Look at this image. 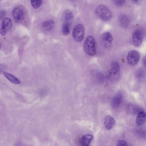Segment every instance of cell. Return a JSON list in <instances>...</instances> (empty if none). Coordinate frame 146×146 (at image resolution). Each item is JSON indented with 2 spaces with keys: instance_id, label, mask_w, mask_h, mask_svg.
<instances>
[{
  "instance_id": "6",
  "label": "cell",
  "mask_w": 146,
  "mask_h": 146,
  "mask_svg": "<svg viewBox=\"0 0 146 146\" xmlns=\"http://www.w3.org/2000/svg\"><path fill=\"white\" fill-rule=\"evenodd\" d=\"M127 60L129 64L131 66H135L136 65L139 61V54L136 50H131L128 54Z\"/></svg>"
},
{
  "instance_id": "13",
  "label": "cell",
  "mask_w": 146,
  "mask_h": 146,
  "mask_svg": "<svg viewBox=\"0 0 146 146\" xmlns=\"http://www.w3.org/2000/svg\"><path fill=\"white\" fill-rule=\"evenodd\" d=\"M3 74L9 81L15 84H20L21 82L19 78L10 73L3 72Z\"/></svg>"
},
{
  "instance_id": "12",
  "label": "cell",
  "mask_w": 146,
  "mask_h": 146,
  "mask_svg": "<svg viewBox=\"0 0 146 146\" xmlns=\"http://www.w3.org/2000/svg\"><path fill=\"white\" fill-rule=\"evenodd\" d=\"M146 120V113L145 111H141L138 114L136 119V124L137 126H140L143 125Z\"/></svg>"
},
{
  "instance_id": "18",
  "label": "cell",
  "mask_w": 146,
  "mask_h": 146,
  "mask_svg": "<svg viewBox=\"0 0 146 146\" xmlns=\"http://www.w3.org/2000/svg\"><path fill=\"white\" fill-rule=\"evenodd\" d=\"M102 38L105 42L109 44H111V42L113 40V37L112 35L110 33L108 32L105 33L103 34L102 35Z\"/></svg>"
},
{
  "instance_id": "9",
  "label": "cell",
  "mask_w": 146,
  "mask_h": 146,
  "mask_svg": "<svg viewBox=\"0 0 146 146\" xmlns=\"http://www.w3.org/2000/svg\"><path fill=\"white\" fill-rule=\"evenodd\" d=\"M93 139V136L91 134L83 135L79 141L80 146H89Z\"/></svg>"
},
{
  "instance_id": "11",
  "label": "cell",
  "mask_w": 146,
  "mask_h": 146,
  "mask_svg": "<svg viewBox=\"0 0 146 146\" xmlns=\"http://www.w3.org/2000/svg\"><path fill=\"white\" fill-rule=\"evenodd\" d=\"M122 96L121 94H118L114 97L111 100V106L114 109L118 108L122 102Z\"/></svg>"
},
{
  "instance_id": "22",
  "label": "cell",
  "mask_w": 146,
  "mask_h": 146,
  "mask_svg": "<svg viewBox=\"0 0 146 146\" xmlns=\"http://www.w3.org/2000/svg\"><path fill=\"white\" fill-rule=\"evenodd\" d=\"M114 3L117 6H121L124 4L127 0H112Z\"/></svg>"
},
{
  "instance_id": "17",
  "label": "cell",
  "mask_w": 146,
  "mask_h": 146,
  "mask_svg": "<svg viewBox=\"0 0 146 146\" xmlns=\"http://www.w3.org/2000/svg\"><path fill=\"white\" fill-rule=\"evenodd\" d=\"M136 78L140 81H142L145 80L146 77V72L145 70L143 69H139L136 72Z\"/></svg>"
},
{
  "instance_id": "2",
  "label": "cell",
  "mask_w": 146,
  "mask_h": 146,
  "mask_svg": "<svg viewBox=\"0 0 146 146\" xmlns=\"http://www.w3.org/2000/svg\"><path fill=\"white\" fill-rule=\"evenodd\" d=\"M96 13L99 19L104 21H109L111 18V12L105 5L98 6L96 9Z\"/></svg>"
},
{
  "instance_id": "21",
  "label": "cell",
  "mask_w": 146,
  "mask_h": 146,
  "mask_svg": "<svg viewBox=\"0 0 146 146\" xmlns=\"http://www.w3.org/2000/svg\"><path fill=\"white\" fill-rule=\"evenodd\" d=\"M137 134L139 137L141 138H144L145 137L146 135V132L145 130H143L142 129H139L137 130Z\"/></svg>"
},
{
  "instance_id": "4",
  "label": "cell",
  "mask_w": 146,
  "mask_h": 146,
  "mask_svg": "<svg viewBox=\"0 0 146 146\" xmlns=\"http://www.w3.org/2000/svg\"><path fill=\"white\" fill-rule=\"evenodd\" d=\"M73 36L75 41L81 42L84 36V28L81 24L76 25L73 31Z\"/></svg>"
},
{
  "instance_id": "7",
  "label": "cell",
  "mask_w": 146,
  "mask_h": 146,
  "mask_svg": "<svg viewBox=\"0 0 146 146\" xmlns=\"http://www.w3.org/2000/svg\"><path fill=\"white\" fill-rule=\"evenodd\" d=\"M143 38V34L142 32L139 30L134 31L133 34V42L135 46L139 47L141 45Z\"/></svg>"
},
{
  "instance_id": "20",
  "label": "cell",
  "mask_w": 146,
  "mask_h": 146,
  "mask_svg": "<svg viewBox=\"0 0 146 146\" xmlns=\"http://www.w3.org/2000/svg\"><path fill=\"white\" fill-rule=\"evenodd\" d=\"M31 4L34 9L39 8L42 4V0H31Z\"/></svg>"
},
{
  "instance_id": "3",
  "label": "cell",
  "mask_w": 146,
  "mask_h": 146,
  "mask_svg": "<svg viewBox=\"0 0 146 146\" xmlns=\"http://www.w3.org/2000/svg\"><path fill=\"white\" fill-rule=\"evenodd\" d=\"M120 76V66L117 62H113L109 71V77L111 80L115 81Z\"/></svg>"
},
{
  "instance_id": "23",
  "label": "cell",
  "mask_w": 146,
  "mask_h": 146,
  "mask_svg": "<svg viewBox=\"0 0 146 146\" xmlns=\"http://www.w3.org/2000/svg\"><path fill=\"white\" fill-rule=\"evenodd\" d=\"M117 146H129V145L125 141L120 140L117 142Z\"/></svg>"
},
{
  "instance_id": "16",
  "label": "cell",
  "mask_w": 146,
  "mask_h": 146,
  "mask_svg": "<svg viewBox=\"0 0 146 146\" xmlns=\"http://www.w3.org/2000/svg\"><path fill=\"white\" fill-rule=\"evenodd\" d=\"M119 22L120 25L123 27H127L129 26L130 21L127 15H121L119 18Z\"/></svg>"
},
{
  "instance_id": "19",
  "label": "cell",
  "mask_w": 146,
  "mask_h": 146,
  "mask_svg": "<svg viewBox=\"0 0 146 146\" xmlns=\"http://www.w3.org/2000/svg\"><path fill=\"white\" fill-rule=\"evenodd\" d=\"M71 25L67 23H63V25L62 28V31L63 34L65 36L69 34L70 32V27Z\"/></svg>"
},
{
  "instance_id": "14",
  "label": "cell",
  "mask_w": 146,
  "mask_h": 146,
  "mask_svg": "<svg viewBox=\"0 0 146 146\" xmlns=\"http://www.w3.org/2000/svg\"><path fill=\"white\" fill-rule=\"evenodd\" d=\"M74 19L73 13L69 11H67L63 15V23L71 25Z\"/></svg>"
},
{
  "instance_id": "25",
  "label": "cell",
  "mask_w": 146,
  "mask_h": 146,
  "mask_svg": "<svg viewBox=\"0 0 146 146\" xmlns=\"http://www.w3.org/2000/svg\"><path fill=\"white\" fill-rule=\"evenodd\" d=\"M133 1H134L135 2H137L139 0H133Z\"/></svg>"
},
{
  "instance_id": "5",
  "label": "cell",
  "mask_w": 146,
  "mask_h": 146,
  "mask_svg": "<svg viewBox=\"0 0 146 146\" xmlns=\"http://www.w3.org/2000/svg\"><path fill=\"white\" fill-rule=\"evenodd\" d=\"M13 27V23L11 19L9 18H3L1 22V34L2 36H5L6 32L9 31Z\"/></svg>"
},
{
  "instance_id": "10",
  "label": "cell",
  "mask_w": 146,
  "mask_h": 146,
  "mask_svg": "<svg viewBox=\"0 0 146 146\" xmlns=\"http://www.w3.org/2000/svg\"><path fill=\"white\" fill-rule=\"evenodd\" d=\"M104 124L106 129L108 130H111L115 126V121L112 117L107 116L105 118Z\"/></svg>"
},
{
  "instance_id": "15",
  "label": "cell",
  "mask_w": 146,
  "mask_h": 146,
  "mask_svg": "<svg viewBox=\"0 0 146 146\" xmlns=\"http://www.w3.org/2000/svg\"><path fill=\"white\" fill-rule=\"evenodd\" d=\"M55 27L54 22L53 21L49 20L45 21L42 25L43 29L47 31H53Z\"/></svg>"
},
{
  "instance_id": "24",
  "label": "cell",
  "mask_w": 146,
  "mask_h": 146,
  "mask_svg": "<svg viewBox=\"0 0 146 146\" xmlns=\"http://www.w3.org/2000/svg\"><path fill=\"white\" fill-rule=\"evenodd\" d=\"M143 65L146 68V56L144 57L143 60Z\"/></svg>"
},
{
  "instance_id": "1",
  "label": "cell",
  "mask_w": 146,
  "mask_h": 146,
  "mask_svg": "<svg viewBox=\"0 0 146 146\" xmlns=\"http://www.w3.org/2000/svg\"><path fill=\"white\" fill-rule=\"evenodd\" d=\"M84 50L88 55L93 56L96 54L95 41L94 38L92 36L87 37L84 45Z\"/></svg>"
},
{
  "instance_id": "8",
  "label": "cell",
  "mask_w": 146,
  "mask_h": 146,
  "mask_svg": "<svg viewBox=\"0 0 146 146\" xmlns=\"http://www.w3.org/2000/svg\"><path fill=\"white\" fill-rule=\"evenodd\" d=\"M12 15L14 19L17 22H20L23 20L25 16L24 11L20 7H15L12 11Z\"/></svg>"
}]
</instances>
